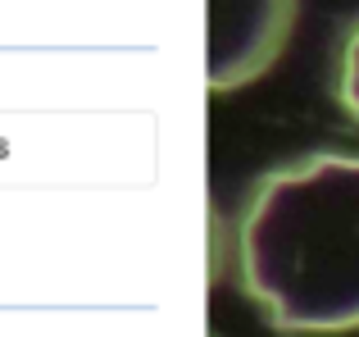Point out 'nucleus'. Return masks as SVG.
Listing matches in <instances>:
<instances>
[{"label": "nucleus", "instance_id": "2", "mask_svg": "<svg viewBox=\"0 0 359 337\" xmlns=\"http://www.w3.org/2000/svg\"><path fill=\"white\" fill-rule=\"evenodd\" d=\"M296 23V0H205V82L232 91L273 69Z\"/></svg>", "mask_w": 359, "mask_h": 337}, {"label": "nucleus", "instance_id": "1", "mask_svg": "<svg viewBox=\"0 0 359 337\" xmlns=\"http://www.w3.org/2000/svg\"><path fill=\"white\" fill-rule=\"evenodd\" d=\"M237 274L282 333L359 329V155L264 178L237 219Z\"/></svg>", "mask_w": 359, "mask_h": 337}, {"label": "nucleus", "instance_id": "3", "mask_svg": "<svg viewBox=\"0 0 359 337\" xmlns=\"http://www.w3.org/2000/svg\"><path fill=\"white\" fill-rule=\"evenodd\" d=\"M337 96H341V105L351 110V119L359 124V23L351 27V37H346V46H341V73H337Z\"/></svg>", "mask_w": 359, "mask_h": 337}]
</instances>
